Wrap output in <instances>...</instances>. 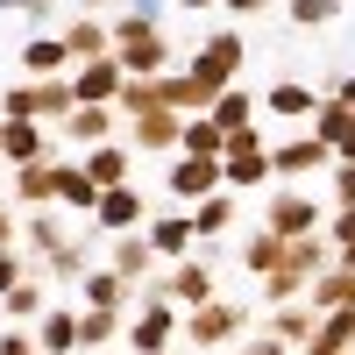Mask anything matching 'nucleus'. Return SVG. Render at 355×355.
I'll list each match as a JSON object with an SVG mask.
<instances>
[{"mask_svg":"<svg viewBox=\"0 0 355 355\" xmlns=\"http://www.w3.org/2000/svg\"><path fill=\"white\" fill-rule=\"evenodd\" d=\"M114 57H121L128 78H164V71H171V43H164V28L142 21V15H121V21H114Z\"/></svg>","mask_w":355,"mask_h":355,"instance_id":"nucleus-1","label":"nucleus"},{"mask_svg":"<svg viewBox=\"0 0 355 355\" xmlns=\"http://www.w3.org/2000/svg\"><path fill=\"white\" fill-rule=\"evenodd\" d=\"M71 107H78L71 71H64V78H28V85H8V100H0V114H15V121H64Z\"/></svg>","mask_w":355,"mask_h":355,"instance_id":"nucleus-2","label":"nucleus"},{"mask_svg":"<svg viewBox=\"0 0 355 355\" xmlns=\"http://www.w3.org/2000/svg\"><path fill=\"white\" fill-rule=\"evenodd\" d=\"M178 334H185L178 306L142 291V299H135V320H128V355H171V341H178Z\"/></svg>","mask_w":355,"mask_h":355,"instance_id":"nucleus-3","label":"nucleus"},{"mask_svg":"<svg viewBox=\"0 0 355 355\" xmlns=\"http://www.w3.org/2000/svg\"><path fill=\"white\" fill-rule=\"evenodd\" d=\"M242 57H249L242 36H234V28H220V36H206V43H199V57H192L185 71L206 85V93H227V85H242Z\"/></svg>","mask_w":355,"mask_h":355,"instance_id":"nucleus-4","label":"nucleus"},{"mask_svg":"<svg viewBox=\"0 0 355 355\" xmlns=\"http://www.w3.org/2000/svg\"><path fill=\"white\" fill-rule=\"evenodd\" d=\"M220 185H227V192H256V185H270V150L256 142V128L227 135V150H220Z\"/></svg>","mask_w":355,"mask_h":355,"instance_id":"nucleus-5","label":"nucleus"},{"mask_svg":"<svg viewBox=\"0 0 355 355\" xmlns=\"http://www.w3.org/2000/svg\"><path fill=\"white\" fill-rule=\"evenodd\" d=\"M242 327H249V306H234V299H206V306L185 313V334H178V341H192V348H220V341H234Z\"/></svg>","mask_w":355,"mask_h":355,"instance_id":"nucleus-6","label":"nucleus"},{"mask_svg":"<svg viewBox=\"0 0 355 355\" xmlns=\"http://www.w3.org/2000/svg\"><path fill=\"white\" fill-rule=\"evenodd\" d=\"M142 291H150V299H171V306H206V299H220V291H214V270H206V256H178L171 263V277H157V284H142Z\"/></svg>","mask_w":355,"mask_h":355,"instance_id":"nucleus-7","label":"nucleus"},{"mask_svg":"<svg viewBox=\"0 0 355 355\" xmlns=\"http://www.w3.org/2000/svg\"><path fill=\"white\" fill-rule=\"evenodd\" d=\"M263 227L284 234V242H299V234H320V227H327V214H320L299 185H284V192H270V206H263Z\"/></svg>","mask_w":355,"mask_h":355,"instance_id":"nucleus-8","label":"nucleus"},{"mask_svg":"<svg viewBox=\"0 0 355 355\" xmlns=\"http://www.w3.org/2000/svg\"><path fill=\"white\" fill-rule=\"evenodd\" d=\"M128 121V150H150V157H171L185 142V114L178 107H157V114H121Z\"/></svg>","mask_w":355,"mask_h":355,"instance_id":"nucleus-9","label":"nucleus"},{"mask_svg":"<svg viewBox=\"0 0 355 355\" xmlns=\"http://www.w3.org/2000/svg\"><path fill=\"white\" fill-rule=\"evenodd\" d=\"M164 185H171L178 206H199L206 192H220V157H185L178 150V164L164 171Z\"/></svg>","mask_w":355,"mask_h":355,"instance_id":"nucleus-10","label":"nucleus"},{"mask_svg":"<svg viewBox=\"0 0 355 355\" xmlns=\"http://www.w3.org/2000/svg\"><path fill=\"white\" fill-rule=\"evenodd\" d=\"M121 85H128L121 57H93V64H78V71H71L78 107H114V100H121Z\"/></svg>","mask_w":355,"mask_h":355,"instance_id":"nucleus-11","label":"nucleus"},{"mask_svg":"<svg viewBox=\"0 0 355 355\" xmlns=\"http://www.w3.org/2000/svg\"><path fill=\"white\" fill-rule=\"evenodd\" d=\"M64 50H71V71H78V64H93V57H114V28H107L93 8H85V15L64 21Z\"/></svg>","mask_w":355,"mask_h":355,"instance_id":"nucleus-12","label":"nucleus"},{"mask_svg":"<svg viewBox=\"0 0 355 355\" xmlns=\"http://www.w3.org/2000/svg\"><path fill=\"white\" fill-rule=\"evenodd\" d=\"M327 164H334V150L320 135H291L270 150V178H306V171H327Z\"/></svg>","mask_w":355,"mask_h":355,"instance_id":"nucleus-13","label":"nucleus"},{"mask_svg":"<svg viewBox=\"0 0 355 355\" xmlns=\"http://www.w3.org/2000/svg\"><path fill=\"white\" fill-rule=\"evenodd\" d=\"M57 164H64V157L15 164V206H21V214H36V206H57Z\"/></svg>","mask_w":355,"mask_h":355,"instance_id":"nucleus-14","label":"nucleus"},{"mask_svg":"<svg viewBox=\"0 0 355 355\" xmlns=\"http://www.w3.org/2000/svg\"><path fill=\"white\" fill-rule=\"evenodd\" d=\"M142 220H150V214H142V192L135 185H107L100 206H93V227H114V234H135Z\"/></svg>","mask_w":355,"mask_h":355,"instance_id":"nucleus-15","label":"nucleus"},{"mask_svg":"<svg viewBox=\"0 0 355 355\" xmlns=\"http://www.w3.org/2000/svg\"><path fill=\"white\" fill-rule=\"evenodd\" d=\"M36 157H57L50 150V135H43V121H0V164H36Z\"/></svg>","mask_w":355,"mask_h":355,"instance_id":"nucleus-16","label":"nucleus"},{"mask_svg":"<svg viewBox=\"0 0 355 355\" xmlns=\"http://www.w3.org/2000/svg\"><path fill=\"white\" fill-rule=\"evenodd\" d=\"M114 121H121V107H71V114H64V142H71V150L114 142Z\"/></svg>","mask_w":355,"mask_h":355,"instance_id":"nucleus-17","label":"nucleus"},{"mask_svg":"<svg viewBox=\"0 0 355 355\" xmlns=\"http://www.w3.org/2000/svg\"><path fill=\"white\" fill-rule=\"evenodd\" d=\"M284 270L291 277H320V270H334V242H327V227H320V234H299V242H284Z\"/></svg>","mask_w":355,"mask_h":355,"instance_id":"nucleus-18","label":"nucleus"},{"mask_svg":"<svg viewBox=\"0 0 355 355\" xmlns=\"http://www.w3.org/2000/svg\"><path fill=\"white\" fill-rule=\"evenodd\" d=\"M142 234H150V249H157V256H171V263L185 256L192 242H199V227H192V214H157V220H142Z\"/></svg>","mask_w":355,"mask_h":355,"instance_id":"nucleus-19","label":"nucleus"},{"mask_svg":"<svg viewBox=\"0 0 355 355\" xmlns=\"http://www.w3.org/2000/svg\"><path fill=\"white\" fill-rule=\"evenodd\" d=\"M78 299H85V306H114V313H128L135 291H128V277L107 263V270H85V277H78Z\"/></svg>","mask_w":355,"mask_h":355,"instance_id":"nucleus-20","label":"nucleus"},{"mask_svg":"<svg viewBox=\"0 0 355 355\" xmlns=\"http://www.w3.org/2000/svg\"><path fill=\"white\" fill-rule=\"evenodd\" d=\"M21 71H28V78H64V71H71L64 36H28V43H21Z\"/></svg>","mask_w":355,"mask_h":355,"instance_id":"nucleus-21","label":"nucleus"},{"mask_svg":"<svg viewBox=\"0 0 355 355\" xmlns=\"http://www.w3.org/2000/svg\"><path fill=\"white\" fill-rule=\"evenodd\" d=\"M107 263H114V270H121L128 284H142V277H150V263H157V249H150V234H114V249H107Z\"/></svg>","mask_w":355,"mask_h":355,"instance_id":"nucleus-22","label":"nucleus"},{"mask_svg":"<svg viewBox=\"0 0 355 355\" xmlns=\"http://www.w3.org/2000/svg\"><path fill=\"white\" fill-rule=\"evenodd\" d=\"M57 206H71V214H93V206H100V185H93V171H85V164H57Z\"/></svg>","mask_w":355,"mask_h":355,"instance_id":"nucleus-23","label":"nucleus"},{"mask_svg":"<svg viewBox=\"0 0 355 355\" xmlns=\"http://www.w3.org/2000/svg\"><path fill=\"white\" fill-rule=\"evenodd\" d=\"M128 334V313H114V306H85L78 313V348H114Z\"/></svg>","mask_w":355,"mask_h":355,"instance_id":"nucleus-24","label":"nucleus"},{"mask_svg":"<svg viewBox=\"0 0 355 355\" xmlns=\"http://www.w3.org/2000/svg\"><path fill=\"white\" fill-rule=\"evenodd\" d=\"M36 348H43V355H71V348H78V313H71V306H50V313L36 320Z\"/></svg>","mask_w":355,"mask_h":355,"instance_id":"nucleus-25","label":"nucleus"},{"mask_svg":"<svg viewBox=\"0 0 355 355\" xmlns=\"http://www.w3.org/2000/svg\"><path fill=\"white\" fill-rule=\"evenodd\" d=\"M206 114H214L220 135H242V128L256 121V100H249V85H227V93H214V107H206Z\"/></svg>","mask_w":355,"mask_h":355,"instance_id":"nucleus-26","label":"nucleus"},{"mask_svg":"<svg viewBox=\"0 0 355 355\" xmlns=\"http://www.w3.org/2000/svg\"><path fill=\"white\" fill-rule=\"evenodd\" d=\"M313 327H320L313 299H291V306H277V313H270V334H277V341H291V348H306V341H313Z\"/></svg>","mask_w":355,"mask_h":355,"instance_id":"nucleus-27","label":"nucleus"},{"mask_svg":"<svg viewBox=\"0 0 355 355\" xmlns=\"http://www.w3.org/2000/svg\"><path fill=\"white\" fill-rule=\"evenodd\" d=\"M263 107H270V114H291V121H313L320 93H313V85H299V78H277L270 93H263Z\"/></svg>","mask_w":355,"mask_h":355,"instance_id":"nucleus-28","label":"nucleus"},{"mask_svg":"<svg viewBox=\"0 0 355 355\" xmlns=\"http://www.w3.org/2000/svg\"><path fill=\"white\" fill-rule=\"evenodd\" d=\"M192 227H199V242L227 234V227H234V192H227V185H220V192H206V199L192 206Z\"/></svg>","mask_w":355,"mask_h":355,"instance_id":"nucleus-29","label":"nucleus"},{"mask_svg":"<svg viewBox=\"0 0 355 355\" xmlns=\"http://www.w3.org/2000/svg\"><path fill=\"white\" fill-rule=\"evenodd\" d=\"M85 171H93L100 192L107 185H128V150H121V142H93V150H85Z\"/></svg>","mask_w":355,"mask_h":355,"instance_id":"nucleus-30","label":"nucleus"},{"mask_svg":"<svg viewBox=\"0 0 355 355\" xmlns=\"http://www.w3.org/2000/svg\"><path fill=\"white\" fill-rule=\"evenodd\" d=\"M242 270H256V277H270V270H284V234H270V227H256L249 242H242Z\"/></svg>","mask_w":355,"mask_h":355,"instance_id":"nucleus-31","label":"nucleus"},{"mask_svg":"<svg viewBox=\"0 0 355 355\" xmlns=\"http://www.w3.org/2000/svg\"><path fill=\"white\" fill-rule=\"evenodd\" d=\"M0 306H8V327H28V320H43V313H50V291H43L36 277H21Z\"/></svg>","mask_w":355,"mask_h":355,"instance_id":"nucleus-32","label":"nucleus"},{"mask_svg":"<svg viewBox=\"0 0 355 355\" xmlns=\"http://www.w3.org/2000/svg\"><path fill=\"white\" fill-rule=\"evenodd\" d=\"M185 157H220L227 150V135L214 128V114H185V142H178Z\"/></svg>","mask_w":355,"mask_h":355,"instance_id":"nucleus-33","label":"nucleus"},{"mask_svg":"<svg viewBox=\"0 0 355 355\" xmlns=\"http://www.w3.org/2000/svg\"><path fill=\"white\" fill-rule=\"evenodd\" d=\"M306 277H291V270H270V277H263V299H270V306H291V299H306Z\"/></svg>","mask_w":355,"mask_h":355,"instance_id":"nucleus-34","label":"nucleus"},{"mask_svg":"<svg viewBox=\"0 0 355 355\" xmlns=\"http://www.w3.org/2000/svg\"><path fill=\"white\" fill-rule=\"evenodd\" d=\"M284 8H291V21H299V28H320V21L341 15V0H284Z\"/></svg>","mask_w":355,"mask_h":355,"instance_id":"nucleus-35","label":"nucleus"},{"mask_svg":"<svg viewBox=\"0 0 355 355\" xmlns=\"http://www.w3.org/2000/svg\"><path fill=\"white\" fill-rule=\"evenodd\" d=\"M327 242H334V249H348V242H355V206H334V220H327Z\"/></svg>","mask_w":355,"mask_h":355,"instance_id":"nucleus-36","label":"nucleus"},{"mask_svg":"<svg viewBox=\"0 0 355 355\" xmlns=\"http://www.w3.org/2000/svg\"><path fill=\"white\" fill-rule=\"evenodd\" d=\"M57 0H0V15H28V21H50Z\"/></svg>","mask_w":355,"mask_h":355,"instance_id":"nucleus-37","label":"nucleus"},{"mask_svg":"<svg viewBox=\"0 0 355 355\" xmlns=\"http://www.w3.org/2000/svg\"><path fill=\"white\" fill-rule=\"evenodd\" d=\"M334 206H355V164L334 157Z\"/></svg>","mask_w":355,"mask_h":355,"instance_id":"nucleus-38","label":"nucleus"},{"mask_svg":"<svg viewBox=\"0 0 355 355\" xmlns=\"http://www.w3.org/2000/svg\"><path fill=\"white\" fill-rule=\"evenodd\" d=\"M0 355H43V348H36V334H21V327H8V334H0Z\"/></svg>","mask_w":355,"mask_h":355,"instance_id":"nucleus-39","label":"nucleus"},{"mask_svg":"<svg viewBox=\"0 0 355 355\" xmlns=\"http://www.w3.org/2000/svg\"><path fill=\"white\" fill-rule=\"evenodd\" d=\"M15 284H21V256H15V249H0V299H8Z\"/></svg>","mask_w":355,"mask_h":355,"instance_id":"nucleus-40","label":"nucleus"},{"mask_svg":"<svg viewBox=\"0 0 355 355\" xmlns=\"http://www.w3.org/2000/svg\"><path fill=\"white\" fill-rule=\"evenodd\" d=\"M242 355H299V348H291V341H277V334H263V341H249Z\"/></svg>","mask_w":355,"mask_h":355,"instance_id":"nucleus-41","label":"nucleus"},{"mask_svg":"<svg viewBox=\"0 0 355 355\" xmlns=\"http://www.w3.org/2000/svg\"><path fill=\"white\" fill-rule=\"evenodd\" d=\"M15 227H21L15 220V199H0V249H15Z\"/></svg>","mask_w":355,"mask_h":355,"instance_id":"nucleus-42","label":"nucleus"},{"mask_svg":"<svg viewBox=\"0 0 355 355\" xmlns=\"http://www.w3.org/2000/svg\"><path fill=\"white\" fill-rule=\"evenodd\" d=\"M164 8H178V0H128V15H142V21H164Z\"/></svg>","mask_w":355,"mask_h":355,"instance_id":"nucleus-43","label":"nucleus"},{"mask_svg":"<svg viewBox=\"0 0 355 355\" xmlns=\"http://www.w3.org/2000/svg\"><path fill=\"white\" fill-rule=\"evenodd\" d=\"M220 8H234V15H263L270 0H220Z\"/></svg>","mask_w":355,"mask_h":355,"instance_id":"nucleus-44","label":"nucleus"},{"mask_svg":"<svg viewBox=\"0 0 355 355\" xmlns=\"http://www.w3.org/2000/svg\"><path fill=\"white\" fill-rule=\"evenodd\" d=\"M85 8H93V15H100V8H128V0H85Z\"/></svg>","mask_w":355,"mask_h":355,"instance_id":"nucleus-45","label":"nucleus"},{"mask_svg":"<svg viewBox=\"0 0 355 355\" xmlns=\"http://www.w3.org/2000/svg\"><path fill=\"white\" fill-rule=\"evenodd\" d=\"M178 8H220V0H178Z\"/></svg>","mask_w":355,"mask_h":355,"instance_id":"nucleus-46","label":"nucleus"},{"mask_svg":"<svg viewBox=\"0 0 355 355\" xmlns=\"http://www.w3.org/2000/svg\"><path fill=\"white\" fill-rule=\"evenodd\" d=\"M341 8H348V0H341Z\"/></svg>","mask_w":355,"mask_h":355,"instance_id":"nucleus-47","label":"nucleus"},{"mask_svg":"<svg viewBox=\"0 0 355 355\" xmlns=\"http://www.w3.org/2000/svg\"><path fill=\"white\" fill-rule=\"evenodd\" d=\"M348 355H355V348H348Z\"/></svg>","mask_w":355,"mask_h":355,"instance_id":"nucleus-48","label":"nucleus"},{"mask_svg":"<svg viewBox=\"0 0 355 355\" xmlns=\"http://www.w3.org/2000/svg\"><path fill=\"white\" fill-rule=\"evenodd\" d=\"M107 355H114V348H107Z\"/></svg>","mask_w":355,"mask_h":355,"instance_id":"nucleus-49","label":"nucleus"}]
</instances>
